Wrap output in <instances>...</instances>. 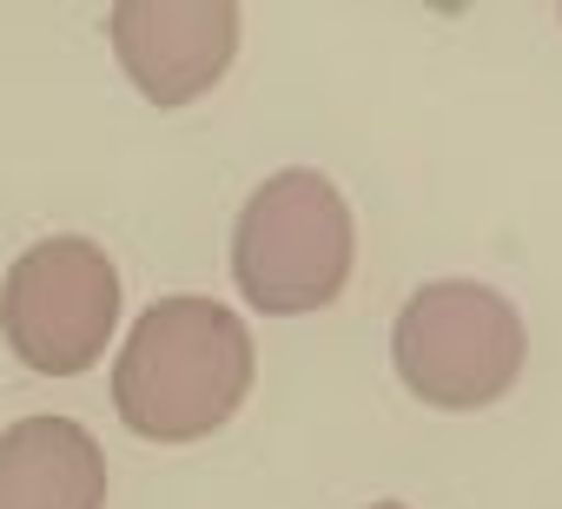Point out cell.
<instances>
[{"label":"cell","mask_w":562,"mask_h":509,"mask_svg":"<svg viewBox=\"0 0 562 509\" xmlns=\"http://www.w3.org/2000/svg\"><path fill=\"white\" fill-rule=\"evenodd\" d=\"M522 318L503 292L443 279L404 298L391 331V364L404 391L430 410H483L522 377Z\"/></svg>","instance_id":"3"},{"label":"cell","mask_w":562,"mask_h":509,"mask_svg":"<svg viewBox=\"0 0 562 509\" xmlns=\"http://www.w3.org/2000/svg\"><path fill=\"white\" fill-rule=\"evenodd\" d=\"M351 259H358L351 205L312 166L271 172L232 225V279L245 305L265 318H299L331 305L351 279Z\"/></svg>","instance_id":"2"},{"label":"cell","mask_w":562,"mask_h":509,"mask_svg":"<svg viewBox=\"0 0 562 509\" xmlns=\"http://www.w3.org/2000/svg\"><path fill=\"white\" fill-rule=\"evenodd\" d=\"M106 41L126 80L159 113H172L225 80L238 54V8L232 0H120L106 14Z\"/></svg>","instance_id":"5"},{"label":"cell","mask_w":562,"mask_h":509,"mask_svg":"<svg viewBox=\"0 0 562 509\" xmlns=\"http://www.w3.org/2000/svg\"><path fill=\"white\" fill-rule=\"evenodd\" d=\"M251 397V331L218 298H153L120 344L113 410L146 443H199Z\"/></svg>","instance_id":"1"},{"label":"cell","mask_w":562,"mask_h":509,"mask_svg":"<svg viewBox=\"0 0 562 509\" xmlns=\"http://www.w3.org/2000/svg\"><path fill=\"white\" fill-rule=\"evenodd\" d=\"M371 509H404V502H371Z\"/></svg>","instance_id":"7"},{"label":"cell","mask_w":562,"mask_h":509,"mask_svg":"<svg viewBox=\"0 0 562 509\" xmlns=\"http://www.w3.org/2000/svg\"><path fill=\"white\" fill-rule=\"evenodd\" d=\"M113 325H120V272L93 238L54 231V238H34L8 265L0 331H8V351L27 371L41 377L93 371L106 358Z\"/></svg>","instance_id":"4"},{"label":"cell","mask_w":562,"mask_h":509,"mask_svg":"<svg viewBox=\"0 0 562 509\" xmlns=\"http://www.w3.org/2000/svg\"><path fill=\"white\" fill-rule=\"evenodd\" d=\"M106 450L74 417H21L0 430V509H100Z\"/></svg>","instance_id":"6"}]
</instances>
